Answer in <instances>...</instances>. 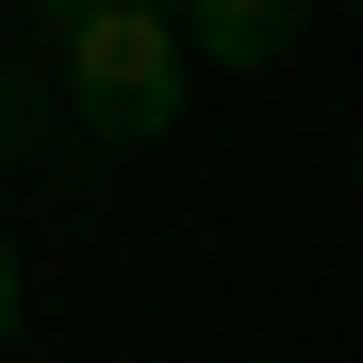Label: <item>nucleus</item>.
Here are the masks:
<instances>
[{
	"label": "nucleus",
	"instance_id": "3",
	"mask_svg": "<svg viewBox=\"0 0 363 363\" xmlns=\"http://www.w3.org/2000/svg\"><path fill=\"white\" fill-rule=\"evenodd\" d=\"M0 347H17V248H0Z\"/></svg>",
	"mask_w": 363,
	"mask_h": 363
},
{
	"label": "nucleus",
	"instance_id": "1",
	"mask_svg": "<svg viewBox=\"0 0 363 363\" xmlns=\"http://www.w3.org/2000/svg\"><path fill=\"white\" fill-rule=\"evenodd\" d=\"M50 67H67V116L99 149H149L182 116V67H199V50H182V0H99L83 33H50Z\"/></svg>",
	"mask_w": 363,
	"mask_h": 363
},
{
	"label": "nucleus",
	"instance_id": "4",
	"mask_svg": "<svg viewBox=\"0 0 363 363\" xmlns=\"http://www.w3.org/2000/svg\"><path fill=\"white\" fill-rule=\"evenodd\" d=\"M33 17H50V33H83V17H99V0H33Z\"/></svg>",
	"mask_w": 363,
	"mask_h": 363
},
{
	"label": "nucleus",
	"instance_id": "2",
	"mask_svg": "<svg viewBox=\"0 0 363 363\" xmlns=\"http://www.w3.org/2000/svg\"><path fill=\"white\" fill-rule=\"evenodd\" d=\"M297 33H314V0H182V50L199 67H281Z\"/></svg>",
	"mask_w": 363,
	"mask_h": 363
}]
</instances>
